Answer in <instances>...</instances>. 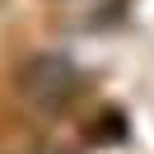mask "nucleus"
I'll list each match as a JSON object with an SVG mask.
<instances>
[{
  "instance_id": "nucleus-1",
  "label": "nucleus",
  "mask_w": 154,
  "mask_h": 154,
  "mask_svg": "<svg viewBox=\"0 0 154 154\" xmlns=\"http://www.w3.org/2000/svg\"><path fill=\"white\" fill-rule=\"evenodd\" d=\"M75 84H79V75L66 56H28L19 70V94L38 112H61L75 94Z\"/></svg>"
}]
</instances>
